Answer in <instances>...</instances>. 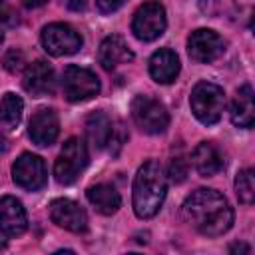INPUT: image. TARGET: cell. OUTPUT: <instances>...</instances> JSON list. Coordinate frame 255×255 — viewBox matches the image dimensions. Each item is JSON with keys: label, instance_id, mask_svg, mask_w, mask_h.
<instances>
[{"label": "cell", "instance_id": "cell-1", "mask_svg": "<svg viewBox=\"0 0 255 255\" xmlns=\"http://www.w3.org/2000/svg\"><path fill=\"white\" fill-rule=\"evenodd\" d=\"M181 213L193 229L207 237H219L233 225V209L227 199L219 191L207 187H199L187 195L181 205Z\"/></svg>", "mask_w": 255, "mask_h": 255}, {"label": "cell", "instance_id": "cell-2", "mask_svg": "<svg viewBox=\"0 0 255 255\" xmlns=\"http://www.w3.org/2000/svg\"><path fill=\"white\" fill-rule=\"evenodd\" d=\"M167 191V181L159 161H145L133 179V211L139 219L153 217L163 205Z\"/></svg>", "mask_w": 255, "mask_h": 255}, {"label": "cell", "instance_id": "cell-3", "mask_svg": "<svg viewBox=\"0 0 255 255\" xmlns=\"http://www.w3.org/2000/svg\"><path fill=\"white\" fill-rule=\"evenodd\" d=\"M189 106L193 116L203 126H213L221 120L225 108V92L213 82H197L189 96Z\"/></svg>", "mask_w": 255, "mask_h": 255}, {"label": "cell", "instance_id": "cell-4", "mask_svg": "<svg viewBox=\"0 0 255 255\" xmlns=\"http://www.w3.org/2000/svg\"><path fill=\"white\" fill-rule=\"evenodd\" d=\"M131 118L135 122V126L149 135H157L163 133L169 126V114L165 110V106L151 98V96H135L131 100Z\"/></svg>", "mask_w": 255, "mask_h": 255}, {"label": "cell", "instance_id": "cell-5", "mask_svg": "<svg viewBox=\"0 0 255 255\" xmlns=\"http://www.w3.org/2000/svg\"><path fill=\"white\" fill-rule=\"evenodd\" d=\"M86 165H88V147H86V143L78 137H70L64 143V147H62V151H60V155L54 163V177H56L58 183L70 185L78 179V175L84 171Z\"/></svg>", "mask_w": 255, "mask_h": 255}, {"label": "cell", "instance_id": "cell-6", "mask_svg": "<svg viewBox=\"0 0 255 255\" xmlns=\"http://www.w3.org/2000/svg\"><path fill=\"white\" fill-rule=\"evenodd\" d=\"M167 26V18H165V8L163 4L151 0L141 4L131 20V32L137 40L141 42H153L155 38H159L165 32Z\"/></svg>", "mask_w": 255, "mask_h": 255}, {"label": "cell", "instance_id": "cell-7", "mask_svg": "<svg viewBox=\"0 0 255 255\" xmlns=\"http://www.w3.org/2000/svg\"><path fill=\"white\" fill-rule=\"evenodd\" d=\"M62 90L68 102H86L100 94V80L88 68L68 66L62 74Z\"/></svg>", "mask_w": 255, "mask_h": 255}, {"label": "cell", "instance_id": "cell-8", "mask_svg": "<svg viewBox=\"0 0 255 255\" xmlns=\"http://www.w3.org/2000/svg\"><path fill=\"white\" fill-rule=\"evenodd\" d=\"M82 44H84L82 36L70 24L54 22V24H48L42 30V46L52 56H70V54H76L82 48Z\"/></svg>", "mask_w": 255, "mask_h": 255}, {"label": "cell", "instance_id": "cell-9", "mask_svg": "<svg viewBox=\"0 0 255 255\" xmlns=\"http://www.w3.org/2000/svg\"><path fill=\"white\" fill-rule=\"evenodd\" d=\"M225 52L223 38L207 28H199L187 38V54L197 64H211Z\"/></svg>", "mask_w": 255, "mask_h": 255}, {"label": "cell", "instance_id": "cell-10", "mask_svg": "<svg viewBox=\"0 0 255 255\" xmlns=\"http://www.w3.org/2000/svg\"><path fill=\"white\" fill-rule=\"evenodd\" d=\"M12 179L26 191H38L46 183L44 159L34 153H22L12 165Z\"/></svg>", "mask_w": 255, "mask_h": 255}, {"label": "cell", "instance_id": "cell-11", "mask_svg": "<svg viewBox=\"0 0 255 255\" xmlns=\"http://www.w3.org/2000/svg\"><path fill=\"white\" fill-rule=\"evenodd\" d=\"M50 217L52 221L72 233H84L88 229V215L86 211L80 207V203L72 201V199H54L50 203Z\"/></svg>", "mask_w": 255, "mask_h": 255}, {"label": "cell", "instance_id": "cell-12", "mask_svg": "<svg viewBox=\"0 0 255 255\" xmlns=\"http://www.w3.org/2000/svg\"><path fill=\"white\" fill-rule=\"evenodd\" d=\"M58 133H60V120L52 108H42L30 118L28 135L36 145H40V147L52 145L56 141Z\"/></svg>", "mask_w": 255, "mask_h": 255}, {"label": "cell", "instance_id": "cell-13", "mask_svg": "<svg viewBox=\"0 0 255 255\" xmlns=\"http://www.w3.org/2000/svg\"><path fill=\"white\" fill-rule=\"evenodd\" d=\"M24 90L34 96V98H44L50 96L56 88V76H54V68L44 62V60H36L32 62L26 72H24V80H22Z\"/></svg>", "mask_w": 255, "mask_h": 255}, {"label": "cell", "instance_id": "cell-14", "mask_svg": "<svg viewBox=\"0 0 255 255\" xmlns=\"http://www.w3.org/2000/svg\"><path fill=\"white\" fill-rule=\"evenodd\" d=\"M28 227V215L20 199L12 195L0 197V229L8 237H18Z\"/></svg>", "mask_w": 255, "mask_h": 255}, {"label": "cell", "instance_id": "cell-15", "mask_svg": "<svg viewBox=\"0 0 255 255\" xmlns=\"http://www.w3.org/2000/svg\"><path fill=\"white\" fill-rule=\"evenodd\" d=\"M98 60H100L102 68L114 70V68H118L122 64L131 62L133 60V52H131V48L128 46V42L122 36L112 34V36L104 38V42L100 44Z\"/></svg>", "mask_w": 255, "mask_h": 255}, {"label": "cell", "instance_id": "cell-16", "mask_svg": "<svg viewBox=\"0 0 255 255\" xmlns=\"http://www.w3.org/2000/svg\"><path fill=\"white\" fill-rule=\"evenodd\" d=\"M179 74V58L169 48H159L149 58V76L157 84H171Z\"/></svg>", "mask_w": 255, "mask_h": 255}, {"label": "cell", "instance_id": "cell-17", "mask_svg": "<svg viewBox=\"0 0 255 255\" xmlns=\"http://www.w3.org/2000/svg\"><path fill=\"white\" fill-rule=\"evenodd\" d=\"M191 161H193L195 171L201 177H213L223 169V157L211 141L197 143L193 153H191Z\"/></svg>", "mask_w": 255, "mask_h": 255}, {"label": "cell", "instance_id": "cell-18", "mask_svg": "<svg viewBox=\"0 0 255 255\" xmlns=\"http://www.w3.org/2000/svg\"><path fill=\"white\" fill-rule=\"evenodd\" d=\"M253 118H255L253 88H251V84H243L231 102V122L237 128H251Z\"/></svg>", "mask_w": 255, "mask_h": 255}, {"label": "cell", "instance_id": "cell-19", "mask_svg": "<svg viewBox=\"0 0 255 255\" xmlns=\"http://www.w3.org/2000/svg\"><path fill=\"white\" fill-rule=\"evenodd\" d=\"M114 129L116 128H114L110 116L104 114V112H94L86 120V135H88L90 143L96 149H102V147H106L112 141Z\"/></svg>", "mask_w": 255, "mask_h": 255}, {"label": "cell", "instance_id": "cell-20", "mask_svg": "<svg viewBox=\"0 0 255 255\" xmlns=\"http://www.w3.org/2000/svg\"><path fill=\"white\" fill-rule=\"evenodd\" d=\"M86 195H88V201L102 215H114L120 209V205H122L120 193L116 191V187H112L108 183H98V185L88 187Z\"/></svg>", "mask_w": 255, "mask_h": 255}, {"label": "cell", "instance_id": "cell-21", "mask_svg": "<svg viewBox=\"0 0 255 255\" xmlns=\"http://www.w3.org/2000/svg\"><path fill=\"white\" fill-rule=\"evenodd\" d=\"M22 112H24V102L20 96L16 94H6L0 100V129L2 131H12L20 120H22Z\"/></svg>", "mask_w": 255, "mask_h": 255}, {"label": "cell", "instance_id": "cell-22", "mask_svg": "<svg viewBox=\"0 0 255 255\" xmlns=\"http://www.w3.org/2000/svg\"><path fill=\"white\" fill-rule=\"evenodd\" d=\"M235 193L239 197L241 203L249 205L253 203L255 197V177H253V169H241L235 177Z\"/></svg>", "mask_w": 255, "mask_h": 255}, {"label": "cell", "instance_id": "cell-23", "mask_svg": "<svg viewBox=\"0 0 255 255\" xmlns=\"http://www.w3.org/2000/svg\"><path fill=\"white\" fill-rule=\"evenodd\" d=\"M231 0H199V8L203 14L211 16V18H219L223 14H227V10L231 8Z\"/></svg>", "mask_w": 255, "mask_h": 255}, {"label": "cell", "instance_id": "cell-24", "mask_svg": "<svg viewBox=\"0 0 255 255\" xmlns=\"http://www.w3.org/2000/svg\"><path fill=\"white\" fill-rule=\"evenodd\" d=\"M187 171H189V165H187V159L183 155H177L171 159V165H169V177L173 183H181L185 181L187 177Z\"/></svg>", "mask_w": 255, "mask_h": 255}, {"label": "cell", "instance_id": "cell-25", "mask_svg": "<svg viewBox=\"0 0 255 255\" xmlns=\"http://www.w3.org/2000/svg\"><path fill=\"white\" fill-rule=\"evenodd\" d=\"M2 64H4V68H6L8 72L16 74V72H20V70L24 68V64H26V62H24V54H22L20 50H10V52L4 54Z\"/></svg>", "mask_w": 255, "mask_h": 255}, {"label": "cell", "instance_id": "cell-26", "mask_svg": "<svg viewBox=\"0 0 255 255\" xmlns=\"http://www.w3.org/2000/svg\"><path fill=\"white\" fill-rule=\"evenodd\" d=\"M128 0H96V6L102 14H112L116 10H120Z\"/></svg>", "mask_w": 255, "mask_h": 255}, {"label": "cell", "instance_id": "cell-27", "mask_svg": "<svg viewBox=\"0 0 255 255\" xmlns=\"http://www.w3.org/2000/svg\"><path fill=\"white\" fill-rule=\"evenodd\" d=\"M18 22V14L10 8H0V28L6 30L10 26H14Z\"/></svg>", "mask_w": 255, "mask_h": 255}, {"label": "cell", "instance_id": "cell-28", "mask_svg": "<svg viewBox=\"0 0 255 255\" xmlns=\"http://www.w3.org/2000/svg\"><path fill=\"white\" fill-rule=\"evenodd\" d=\"M66 6L74 12H80V10L86 8V0H66Z\"/></svg>", "mask_w": 255, "mask_h": 255}, {"label": "cell", "instance_id": "cell-29", "mask_svg": "<svg viewBox=\"0 0 255 255\" xmlns=\"http://www.w3.org/2000/svg\"><path fill=\"white\" fill-rule=\"evenodd\" d=\"M229 251H231V253H235V251L249 253V251H251V247H249V245H245V243H235V245H231V247H229Z\"/></svg>", "mask_w": 255, "mask_h": 255}, {"label": "cell", "instance_id": "cell-30", "mask_svg": "<svg viewBox=\"0 0 255 255\" xmlns=\"http://www.w3.org/2000/svg\"><path fill=\"white\" fill-rule=\"evenodd\" d=\"M48 0H24V6L26 8H40V6H44Z\"/></svg>", "mask_w": 255, "mask_h": 255}, {"label": "cell", "instance_id": "cell-31", "mask_svg": "<svg viewBox=\"0 0 255 255\" xmlns=\"http://www.w3.org/2000/svg\"><path fill=\"white\" fill-rule=\"evenodd\" d=\"M8 149V139H6V131L0 129V153Z\"/></svg>", "mask_w": 255, "mask_h": 255}, {"label": "cell", "instance_id": "cell-32", "mask_svg": "<svg viewBox=\"0 0 255 255\" xmlns=\"http://www.w3.org/2000/svg\"><path fill=\"white\" fill-rule=\"evenodd\" d=\"M6 247V239H4V235L0 233V249H4Z\"/></svg>", "mask_w": 255, "mask_h": 255}, {"label": "cell", "instance_id": "cell-33", "mask_svg": "<svg viewBox=\"0 0 255 255\" xmlns=\"http://www.w3.org/2000/svg\"><path fill=\"white\" fill-rule=\"evenodd\" d=\"M2 40H4V30L0 28V44H2Z\"/></svg>", "mask_w": 255, "mask_h": 255}, {"label": "cell", "instance_id": "cell-34", "mask_svg": "<svg viewBox=\"0 0 255 255\" xmlns=\"http://www.w3.org/2000/svg\"><path fill=\"white\" fill-rule=\"evenodd\" d=\"M0 2H6V0H0Z\"/></svg>", "mask_w": 255, "mask_h": 255}]
</instances>
